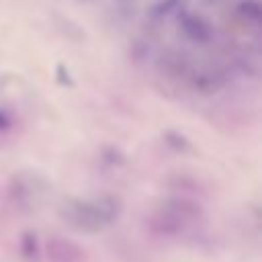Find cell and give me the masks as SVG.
I'll list each match as a JSON object with an SVG mask.
<instances>
[{
  "mask_svg": "<svg viewBox=\"0 0 262 262\" xmlns=\"http://www.w3.org/2000/svg\"><path fill=\"white\" fill-rule=\"evenodd\" d=\"M47 256L53 262H82L84 250H80L78 246H74L70 242L53 239L51 244H47Z\"/></svg>",
  "mask_w": 262,
  "mask_h": 262,
  "instance_id": "cell-1",
  "label": "cell"
},
{
  "mask_svg": "<svg viewBox=\"0 0 262 262\" xmlns=\"http://www.w3.org/2000/svg\"><path fill=\"white\" fill-rule=\"evenodd\" d=\"M182 31H184V35L188 39L199 41V43L211 39V27H209V23L205 18H201V16H194V14L182 18Z\"/></svg>",
  "mask_w": 262,
  "mask_h": 262,
  "instance_id": "cell-2",
  "label": "cell"
}]
</instances>
